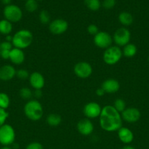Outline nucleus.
<instances>
[{"instance_id":"58836bf2","label":"nucleus","mask_w":149,"mask_h":149,"mask_svg":"<svg viewBox=\"0 0 149 149\" xmlns=\"http://www.w3.org/2000/svg\"><path fill=\"white\" fill-rule=\"evenodd\" d=\"M0 149H13L10 146H2Z\"/></svg>"},{"instance_id":"c85d7f7f","label":"nucleus","mask_w":149,"mask_h":149,"mask_svg":"<svg viewBox=\"0 0 149 149\" xmlns=\"http://www.w3.org/2000/svg\"><path fill=\"white\" fill-rule=\"evenodd\" d=\"M113 106V107L121 113H122L126 109H127V104H126V102L121 98L116 99V100L114 101L113 106Z\"/></svg>"},{"instance_id":"e433bc0d","label":"nucleus","mask_w":149,"mask_h":149,"mask_svg":"<svg viewBox=\"0 0 149 149\" xmlns=\"http://www.w3.org/2000/svg\"><path fill=\"white\" fill-rule=\"evenodd\" d=\"M0 1H1V2L3 4H4L5 6H7V5H9V4H11L12 0H0Z\"/></svg>"},{"instance_id":"7ed1b4c3","label":"nucleus","mask_w":149,"mask_h":149,"mask_svg":"<svg viewBox=\"0 0 149 149\" xmlns=\"http://www.w3.org/2000/svg\"><path fill=\"white\" fill-rule=\"evenodd\" d=\"M33 34L27 29H20L13 36L12 45L13 47L23 49L29 47L33 42Z\"/></svg>"},{"instance_id":"aec40b11","label":"nucleus","mask_w":149,"mask_h":149,"mask_svg":"<svg viewBox=\"0 0 149 149\" xmlns=\"http://www.w3.org/2000/svg\"><path fill=\"white\" fill-rule=\"evenodd\" d=\"M118 21L123 25L124 26H131L134 21V17H133L131 13H128V12H121L119 15H118Z\"/></svg>"},{"instance_id":"cd10ccee","label":"nucleus","mask_w":149,"mask_h":149,"mask_svg":"<svg viewBox=\"0 0 149 149\" xmlns=\"http://www.w3.org/2000/svg\"><path fill=\"white\" fill-rule=\"evenodd\" d=\"M39 20L43 25H47L51 23V15L47 10H42L39 14Z\"/></svg>"},{"instance_id":"1a4fd4ad","label":"nucleus","mask_w":149,"mask_h":149,"mask_svg":"<svg viewBox=\"0 0 149 149\" xmlns=\"http://www.w3.org/2000/svg\"><path fill=\"white\" fill-rule=\"evenodd\" d=\"M74 73L80 79H86L91 77L93 73V68L89 63L80 61L77 63L74 66Z\"/></svg>"},{"instance_id":"ddd939ff","label":"nucleus","mask_w":149,"mask_h":149,"mask_svg":"<svg viewBox=\"0 0 149 149\" xmlns=\"http://www.w3.org/2000/svg\"><path fill=\"white\" fill-rule=\"evenodd\" d=\"M94 127L93 124L89 119H83L79 121L77 124V130L79 133L84 136L90 135L93 132Z\"/></svg>"},{"instance_id":"4be33fe9","label":"nucleus","mask_w":149,"mask_h":149,"mask_svg":"<svg viewBox=\"0 0 149 149\" xmlns=\"http://www.w3.org/2000/svg\"><path fill=\"white\" fill-rule=\"evenodd\" d=\"M137 48L134 44L129 43L128 45H125L122 49V53L124 56L126 58H133L137 54Z\"/></svg>"},{"instance_id":"6ab92c4d","label":"nucleus","mask_w":149,"mask_h":149,"mask_svg":"<svg viewBox=\"0 0 149 149\" xmlns=\"http://www.w3.org/2000/svg\"><path fill=\"white\" fill-rule=\"evenodd\" d=\"M13 48L11 42L4 41L0 42V57L4 60H9L10 52Z\"/></svg>"},{"instance_id":"9b49d317","label":"nucleus","mask_w":149,"mask_h":149,"mask_svg":"<svg viewBox=\"0 0 149 149\" xmlns=\"http://www.w3.org/2000/svg\"><path fill=\"white\" fill-rule=\"evenodd\" d=\"M83 111L87 119H96L100 116L102 108L96 102H89L85 105Z\"/></svg>"},{"instance_id":"412c9836","label":"nucleus","mask_w":149,"mask_h":149,"mask_svg":"<svg viewBox=\"0 0 149 149\" xmlns=\"http://www.w3.org/2000/svg\"><path fill=\"white\" fill-rule=\"evenodd\" d=\"M13 31V23L6 19L0 20V33L4 36H7Z\"/></svg>"},{"instance_id":"0eeeda50","label":"nucleus","mask_w":149,"mask_h":149,"mask_svg":"<svg viewBox=\"0 0 149 149\" xmlns=\"http://www.w3.org/2000/svg\"><path fill=\"white\" fill-rule=\"evenodd\" d=\"M131 39V33L125 27H121L117 29L112 36V41L115 45L119 47L128 45Z\"/></svg>"},{"instance_id":"4c0bfd02","label":"nucleus","mask_w":149,"mask_h":149,"mask_svg":"<svg viewBox=\"0 0 149 149\" xmlns=\"http://www.w3.org/2000/svg\"><path fill=\"white\" fill-rule=\"evenodd\" d=\"M121 149H135L134 148L133 146H129V145H126L125 146L123 147Z\"/></svg>"},{"instance_id":"37998d69","label":"nucleus","mask_w":149,"mask_h":149,"mask_svg":"<svg viewBox=\"0 0 149 149\" xmlns=\"http://www.w3.org/2000/svg\"></svg>"},{"instance_id":"20e7f679","label":"nucleus","mask_w":149,"mask_h":149,"mask_svg":"<svg viewBox=\"0 0 149 149\" xmlns=\"http://www.w3.org/2000/svg\"><path fill=\"white\" fill-rule=\"evenodd\" d=\"M123 56L121 47L116 46H110L105 49L103 53V61L107 65H113L118 63Z\"/></svg>"},{"instance_id":"9d476101","label":"nucleus","mask_w":149,"mask_h":149,"mask_svg":"<svg viewBox=\"0 0 149 149\" xmlns=\"http://www.w3.org/2000/svg\"><path fill=\"white\" fill-rule=\"evenodd\" d=\"M69 27L67 20L61 18H57L51 21L48 25L50 32L53 35H61L65 33Z\"/></svg>"},{"instance_id":"2f4dec72","label":"nucleus","mask_w":149,"mask_h":149,"mask_svg":"<svg viewBox=\"0 0 149 149\" xmlns=\"http://www.w3.org/2000/svg\"><path fill=\"white\" fill-rule=\"evenodd\" d=\"M116 4L115 0H103L102 2V6L105 10H111L115 7Z\"/></svg>"},{"instance_id":"423d86ee","label":"nucleus","mask_w":149,"mask_h":149,"mask_svg":"<svg viewBox=\"0 0 149 149\" xmlns=\"http://www.w3.org/2000/svg\"><path fill=\"white\" fill-rule=\"evenodd\" d=\"M3 15L4 19L10 23H18L23 17V12L18 6L10 4L4 7L3 10Z\"/></svg>"},{"instance_id":"dca6fc26","label":"nucleus","mask_w":149,"mask_h":149,"mask_svg":"<svg viewBox=\"0 0 149 149\" xmlns=\"http://www.w3.org/2000/svg\"><path fill=\"white\" fill-rule=\"evenodd\" d=\"M105 93L113 94L117 93L120 89V83L115 79H108L102 82L101 86Z\"/></svg>"},{"instance_id":"a878e982","label":"nucleus","mask_w":149,"mask_h":149,"mask_svg":"<svg viewBox=\"0 0 149 149\" xmlns=\"http://www.w3.org/2000/svg\"><path fill=\"white\" fill-rule=\"evenodd\" d=\"M25 9L29 13H34L38 9V2L37 0H26L25 2Z\"/></svg>"},{"instance_id":"473e14b6","label":"nucleus","mask_w":149,"mask_h":149,"mask_svg":"<svg viewBox=\"0 0 149 149\" xmlns=\"http://www.w3.org/2000/svg\"><path fill=\"white\" fill-rule=\"evenodd\" d=\"M87 31L89 34L93 35V36L99 31V28L95 24H90L87 28Z\"/></svg>"},{"instance_id":"72a5a7b5","label":"nucleus","mask_w":149,"mask_h":149,"mask_svg":"<svg viewBox=\"0 0 149 149\" xmlns=\"http://www.w3.org/2000/svg\"><path fill=\"white\" fill-rule=\"evenodd\" d=\"M25 149H44V147L40 143L32 142L26 146Z\"/></svg>"},{"instance_id":"4468645a","label":"nucleus","mask_w":149,"mask_h":149,"mask_svg":"<svg viewBox=\"0 0 149 149\" xmlns=\"http://www.w3.org/2000/svg\"><path fill=\"white\" fill-rule=\"evenodd\" d=\"M29 84L34 90H42L45 84V80L43 75L39 72L35 71L29 76Z\"/></svg>"},{"instance_id":"f8f14e48","label":"nucleus","mask_w":149,"mask_h":149,"mask_svg":"<svg viewBox=\"0 0 149 149\" xmlns=\"http://www.w3.org/2000/svg\"><path fill=\"white\" fill-rule=\"evenodd\" d=\"M121 114L123 120L131 124L137 122L141 116V113L139 109L134 107L127 108Z\"/></svg>"},{"instance_id":"7c9ffc66","label":"nucleus","mask_w":149,"mask_h":149,"mask_svg":"<svg viewBox=\"0 0 149 149\" xmlns=\"http://www.w3.org/2000/svg\"><path fill=\"white\" fill-rule=\"evenodd\" d=\"M9 113L5 109L0 108V127L5 124L6 121L8 119Z\"/></svg>"},{"instance_id":"39448f33","label":"nucleus","mask_w":149,"mask_h":149,"mask_svg":"<svg viewBox=\"0 0 149 149\" xmlns=\"http://www.w3.org/2000/svg\"><path fill=\"white\" fill-rule=\"evenodd\" d=\"M15 140V132L13 126L4 124L0 127V144L3 146L13 145Z\"/></svg>"},{"instance_id":"f257e3e1","label":"nucleus","mask_w":149,"mask_h":149,"mask_svg":"<svg viewBox=\"0 0 149 149\" xmlns=\"http://www.w3.org/2000/svg\"><path fill=\"white\" fill-rule=\"evenodd\" d=\"M99 118L101 128L106 132H115L122 127L123 119L121 113L110 105L102 108Z\"/></svg>"},{"instance_id":"a211bd4d","label":"nucleus","mask_w":149,"mask_h":149,"mask_svg":"<svg viewBox=\"0 0 149 149\" xmlns=\"http://www.w3.org/2000/svg\"><path fill=\"white\" fill-rule=\"evenodd\" d=\"M118 137L121 142L127 145L131 143L134 140V134L132 131L124 127H121L118 130Z\"/></svg>"},{"instance_id":"5701e85b","label":"nucleus","mask_w":149,"mask_h":149,"mask_svg":"<svg viewBox=\"0 0 149 149\" xmlns=\"http://www.w3.org/2000/svg\"><path fill=\"white\" fill-rule=\"evenodd\" d=\"M61 116L57 113H51L47 116L46 122L51 127H57L61 124Z\"/></svg>"},{"instance_id":"b1692460","label":"nucleus","mask_w":149,"mask_h":149,"mask_svg":"<svg viewBox=\"0 0 149 149\" xmlns=\"http://www.w3.org/2000/svg\"><path fill=\"white\" fill-rule=\"evenodd\" d=\"M84 4L91 11H97L102 6L100 0H84Z\"/></svg>"},{"instance_id":"6e6552de","label":"nucleus","mask_w":149,"mask_h":149,"mask_svg":"<svg viewBox=\"0 0 149 149\" xmlns=\"http://www.w3.org/2000/svg\"><path fill=\"white\" fill-rule=\"evenodd\" d=\"M112 36L106 31H99L93 36V43L101 49H105L112 46Z\"/></svg>"},{"instance_id":"a19ab883","label":"nucleus","mask_w":149,"mask_h":149,"mask_svg":"<svg viewBox=\"0 0 149 149\" xmlns=\"http://www.w3.org/2000/svg\"><path fill=\"white\" fill-rule=\"evenodd\" d=\"M37 1H43V0H37Z\"/></svg>"},{"instance_id":"ea45409f","label":"nucleus","mask_w":149,"mask_h":149,"mask_svg":"<svg viewBox=\"0 0 149 149\" xmlns=\"http://www.w3.org/2000/svg\"><path fill=\"white\" fill-rule=\"evenodd\" d=\"M148 63H149V56H148Z\"/></svg>"},{"instance_id":"f03ea898","label":"nucleus","mask_w":149,"mask_h":149,"mask_svg":"<svg viewBox=\"0 0 149 149\" xmlns=\"http://www.w3.org/2000/svg\"><path fill=\"white\" fill-rule=\"evenodd\" d=\"M24 114L29 120L37 122L43 116V108L40 102L36 99L28 100L23 108Z\"/></svg>"},{"instance_id":"c9c22d12","label":"nucleus","mask_w":149,"mask_h":149,"mask_svg":"<svg viewBox=\"0 0 149 149\" xmlns=\"http://www.w3.org/2000/svg\"><path fill=\"white\" fill-rule=\"evenodd\" d=\"M105 94V92L104 91V90L102 88V87H100V88L97 89V90H96V95L97 96L102 97V96H103Z\"/></svg>"},{"instance_id":"393cba45","label":"nucleus","mask_w":149,"mask_h":149,"mask_svg":"<svg viewBox=\"0 0 149 149\" xmlns=\"http://www.w3.org/2000/svg\"><path fill=\"white\" fill-rule=\"evenodd\" d=\"M10 105V99L5 93H0V108L3 109H8Z\"/></svg>"},{"instance_id":"f3484780","label":"nucleus","mask_w":149,"mask_h":149,"mask_svg":"<svg viewBox=\"0 0 149 149\" xmlns=\"http://www.w3.org/2000/svg\"><path fill=\"white\" fill-rule=\"evenodd\" d=\"M9 60L14 65H21L25 61V54L23 49L13 47L10 52Z\"/></svg>"},{"instance_id":"2eb2a0df","label":"nucleus","mask_w":149,"mask_h":149,"mask_svg":"<svg viewBox=\"0 0 149 149\" xmlns=\"http://www.w3.org/2000/svg\"><path fill=\"white\" fill-rule=\"evenodd\" d=\"M16 77V70L13 65H4L0 67V80L8 81Z\"/></svg>"},{"instance_id":"bb28decb","label":"nucleus","mask_w":149,"mask_h":149,"mask_svg":"<svg viewBox=\"0 0 149 149\" xmlns=\"http://www.w3.org/2000/svg\"><path fill=\"white\" fill-rule=\"evenodd\" d=\"M19 95L23 100H30L33 96V92L28 87H22L19 91Z\"/></svg>"},{"instance_id":"79ce46f5","label":"nucleus","mask_w":149,"mask_h":149,"mask_svg":"<svg viewBox=\"0 0 149 149\" xmlns=\"http://www.w3.org/2000/svg\"><path fill=\"white\" fill-rule=\"evenodd\" d=\"M25 1H26V0H25Z\"/></svg>"},{"instance_id":"c756f323","label":"nucleus","mask_w":149,"mask_h":149,"mask_svg":"<svg viewBox=\"0 0 149 149\" xmlns=\"http://www.w3.org/2000/svg\"><path fill=\"white\" fill-rule=\"evenodd\" d=\"M29 76H30V74H29V71L24 68H21V69L16 71V77L21 80L27 79L29 78Z\"/></svg>"},{"instance_id":"f704fd0d","label":"nucleus","mask_w":149,"mask_h":149,"mask_svg":"<svg viewBox=\"0 0 149 149\" xmlns=\"http://www.w3.org/2000/svg\"><path fill=\"white\" fill-rule=\"evenodd\" d=\"M33 95L36 97L37 99L40 98L42 96V92L41 90H35L34 93H33Z\"/></svg>"}]
</instances>
